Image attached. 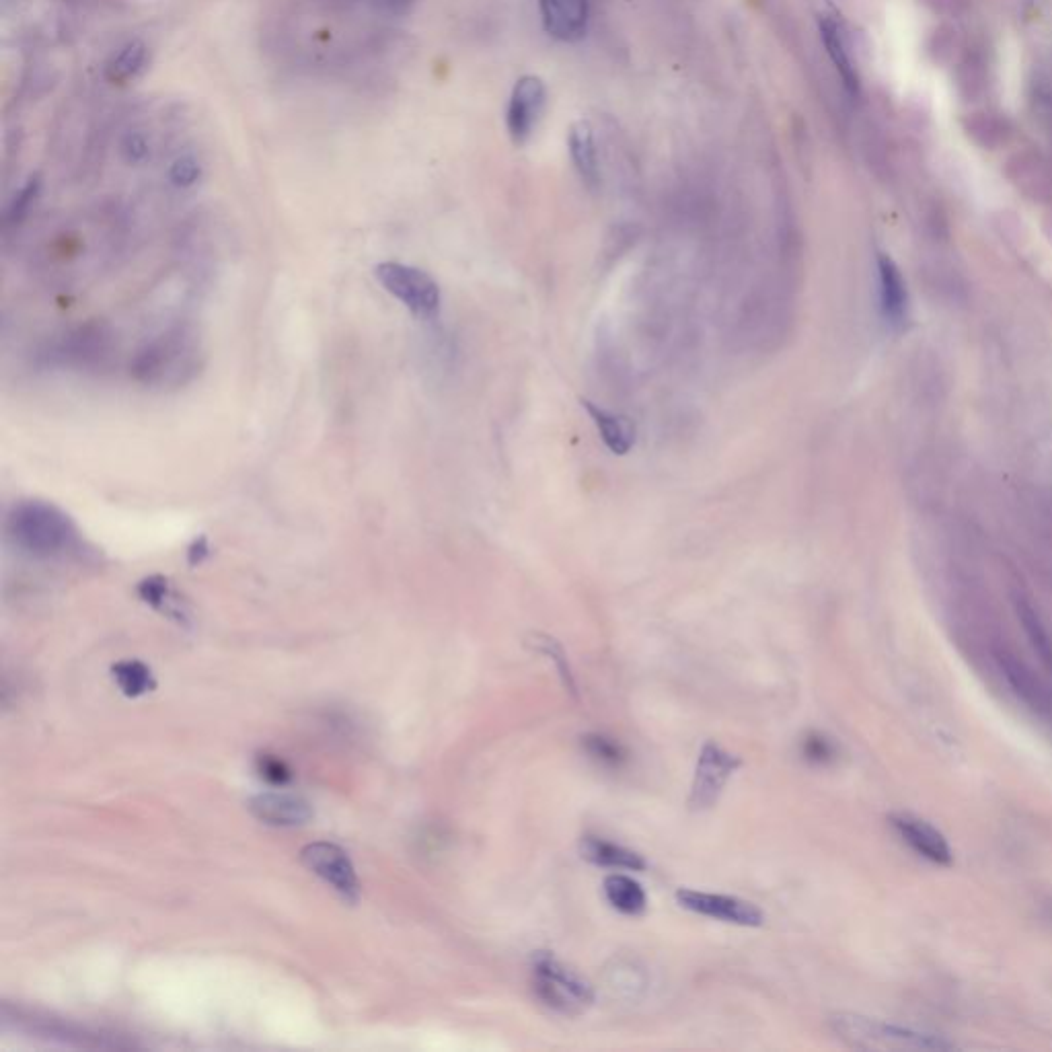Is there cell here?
I'll return each mask as SVG.
<instances>
[{
    "label": "cell",
    "mask_w": 1052,
    "mask_h": 1052,
    "mask_svg": "<svg viewBox=\"0 0 1052 1052\" xmlns=\"http://www.w3.org/2000/svg\"><path fill=\"white\" fill-rule=\"evenodd\" d=\"M202 368V342L194 329L179 325L146 342L134 362L132 377L153 389L190 383Z\"/></svg>",
    "instance_id": "1"
},
{
    "label": "cell",
    "mask_w": 1052,
    "mask_h": 1052,
    "mask_svg": "<svg viewBox=\"0 0 1052 1052\" xmlns=\"http://www.w3.org/2000/svg\"><path fill=\"white\" fill-rule=\"evenodd\" d=\"M7 531L19 549L35 557L64 555L77 549L81 543L77 526L68 514L42 500L17 504L9 514Z\"/></svg>",
    "instance_id": "2"
},
{
    "label": "cell",
    "mask_w": 1052,
    "mask_h": 1052,
    "mask_svg": "<svg viewBox=\"0 0 1052 1052\" xmlns=\"http://www.w3.org/2000/svg\"><path fill=\"white\" fill-rule=\"evenodd\" d=\"M831 1030L851 1048L859 1050H931L946 1052L956 1044L946 1036L933 1032L898 1026L876 1018L857 1016V1013H835Z\"/></svg>",
    "instance_id": "3"
},
{
    "label": "cell",
    "mask_w": 1052,
    "mask_h": 1052,
    "mask_svg": "<svg viewBox=\"0 0 1052 1052\" xmlns=\"http://www.w3.org/2000/svg\"><path fill=\"white\" fill-rule=\"evenodd\" d=\"M533 989L537 997L563 1016H580L594 1003V989L582 974L551 954L533 958Z\"/></svg>",
    "instance_id": "4"
},
{
    "label": "cell",
    "mask_w": 1052,
    "mask_h": 1052,
    "mask_svg": "<svg viewBox=\"0 0 1052 1052\" xmlns=\"http://www.w3.org/2000/svg\"><path fill=\"white\" fill-rule=\"evenodd\" d=\"M383 288L418 319L434 321L440 315L442 294L438 282L420 268L399 261H385L374 268Z\"/></svg>",
    "instance_id": "5"
},
{
    "label": "cell",
    "mask_w": 1052,
    "mask_h": 1052,
    "mask_svg": "<svg viewBox=\"0 0 1052 1052\" xmlns=\"http://www.w3.org/2000/svg\"><path fill=\"white\" fill-rule=\"evenodd\" d=\"M740 765L742 761L736 755L728 753V750H724L720 744L705 742L699 753L697 769H695L691 800H689L691 808L707 810L716 804L724 792L728 779L738 771Z\"/></svg>",
    "instance_id": "6"
},
{
    "label": "cell",
    "mask_w": 1052,
    "mask_h": 1052,
    "mask_svg": "<svg viewBox=\"0 0 1052 1052\" xmlns=\"http://www.w3.org/2000/svg\"><path fill=\"white\" fill-rule=\"evenodd\" d=\"M300 859L315 876L331 886L348 903H356L360 896V882L348 853L333 843H311L300 853Z\"/></svg>",
    "instance_id": "7"
},
{
    "label": "cell",
    "mask_w": 1052,
    "mask_h": 1052,
    "mask_svg": "<svg viewBox=\"0 0 1052 1052\" xmlns=\"http://www.w3.org/2000/svg\"><path fill=\"white\" fill-rule=\"evenodd\" d=\"M111 356H114V335L101 323H89L70 331L52 352V358L72 368H101Z\"/></svg>",
    "instance_id": "8"
},
{
    "label": "cell",
    "mask_w": 1052,
    "mask_h": 1052,
    "mask_svg": "<svg viewBox=\"0 0 1052 1052\" xmlns=\"http://www.w3.org/2000/svg\"><path fill=\"white\" fill-rule=\"evenodd\" d=\"M676 900H679V905L683 909L691 913H697L709 919H718L724 923L742 925V927H761L765 923V913L757 905L748 903V900L736 898V896L681 888L679 892H676Z\"/></svg>",
    "instance_id": "9"
},
{
    "label": "cell",
    "mask_w": 1052,
    "mask_h": 1052,
    "mask_svg": "<svg viewBox=\"0 0 1052 1052\" xmlns=\"http://www.w3.org/2000/svg\"><path fill=\"white\" fill-rule=\"evenodd\" d=\"M892 831L917 855L935 863V866H950L954 853L948 839L935 826L915 814L896 812L890 816Z\"/></svg>",
    "instance_id": "10"
},
{
    "label": "cell",
    "mask_w": 1052,
    "mask_h": 1052,
    "mask_svg": "<svg viewBox=\"0 0 1052 1052\" xmlns=\"http://www.w3.org/2000/svg\"><path fill=\"white\" fill-rule=\"evenodd\" d=\"M545 85L539 77H522L510 97L508 132L516 144L529 140L545 109Z\"/></svg>",
    "instance_id": "11"
},
{
    "label": "cell",
    "mask_w": 1052,
    "mask_h": 1052,
    "mask_svg": "<svg viewBox=\"0 0 1052 1052\" xmlns=\"http://www.w3.org/2000/svg\"><path fill=\"white\" fill-rule=\"evenodd\" d=\"M999 670L1003 672V679L1007 681L1009 689L1018 695L1032 711L1040 713V716L1052 718V689L1032 672L1030 666H1026L1022 660H1018L1013 654L1001 652L997 656Z\"/></svg>",
    "instance_id": "12"
},
{
    "label": "cell",
    "mask_w": 1052,
    "mask_h": 1052,
    "mask_svg": "<svg viewBox=\"0 0 1052 1052\" xmlns=\"http://www.w3.org/2000/svg\"><path fill=\"white\" fill-rule=\"evenodd\" d=\"M545 31L561 42H576L586 33L588 0H539Z\"/></svg>",
    "instance_id": "13"
},
{
    "label": "cell",
    "mask_w": 1052,
    "mask_h": 1052,
    "mask_svg": "<svg viewBox=\"0 0 1052 1052\" xmlns=\"http://www.w3.org/2000/svg\"><path fill=\"white\" fill-rule=\"evenodd\" d=\"M249 810L253 816L270 826H300L311 820V804L292 794H261L251 800Z\"/></svg>",
    "instance_id": "14"
},
{
    "label": "cell",
    "mask_w": 1052,
    "mask_h": 1052,
    "mask_svg": "<svg viewBox=\"0 0 1052 1052\" xmlns=\"http://www.w3.org/2000/svg\"><path fill=\"white\" fill-rule=\"evenodd\" d=\"M876 270H878L880 311L890 325L894 327L903 325L905 315H907V286H905L903 274H900L894 259L886 253H878Z\"/></svg>",
    "instance_id": "15"
},
{
    "label": "cell",
    "mask_w": 1052,
    "mask_h": 1052,
    "mask_svg": "<svg viewBox=\"0 0 1052 1052\" xmlns=\"http://www.w3.org/2000/svg\"><path fill=\"white\" fill-rule=\"evenodd\" d=\"M580 403L611 453L619 457L627 455L635 446V424L623 413L600 407L588 399H580Z\"/></svg>",
    "instance_id": "16"
},
{
    "label": "cell",
    "mask_w": 1052,
    "mask_h": 1052,
    "mask_svg": "<svg viewBox=\"0 0 1052 1052\" xmlns=\"http://www.w3.org/2000/svg\"><path fill=\"white\" fill-rule=\"evenodd\" d=\"M820 35H822L826 54H829V58L833 60L845 89L851 95H857L859 93V74H857V68L853 66V60H851V54H849V46H847V40H845L843 25L833 13L820 15Z\"/></svg>",
    "instance_id": "17"
},
{
    "label": "cell",
    "mask_w": 1052,
    "mask_h": 1052,
    "mask_svg": "<svg viewBox=\"0 0 1052 1052\" xmlns=\"http://www.w3.org/2000/svg\"><path fill=\"white\" fill-rule=\"evenodd\" d=\"M580 853L586 861L600 868L629 872H644L648 868V861L644 859V855L600 837H584L580 843Z\"/></svg>",
    "instance_id": "18"
},
{
    "label": "cell",
    "mask_w": 1052,
    "mask_h": 1052,
    "mask_svg": "<svg viewBox=\"0 0 1052 1052\" xmlns=\"http://www.w3.org/2000/svg\"><path fill=\"white\" fill-rule=\"evenodd\" d=\"M603 888H605V896L609 900V905L623 915L637 917V915H642L648 907V896L642 884L635 882L629 876H623V874L607 876Z\"/></svg>",
    "instance_id": "19"
},
{
    "label": "cell",
    "mask_w": 1052,
    "mask_h": 1052,
    "mask_svg": "<svg viewBox=\"0 0 1052 1052\" xmlns=\"http://www.w3.org/2000/svg\"><path fill=\"white\" fill-rule=\"evenodd\" d=\"M570 153L572 161L580 173V177L588 185H596L598 181V157H596V146H594V134L588 122L580 120L570 130Z\"/></svg>",
    "instance_id": "20"
},
{
    "label": "cell",
    "mask_w": 1052,
    "mask_h": 1052,
    "mask_svg": "<svg viewBox=\"0 0 1052 1052\" xmlns=\"http://www.w3.org/2000/svg\"><path fill=\"white\" fill-rule=\"evenodd\" d=\"M146 56H148V48L144 46V42L134 40L126 44L105 64V79L109 83H128L144 68Z\"/></svg>",
    "instance_id": "21"
},
{
    "label": "cell",
    "mask_w": 1052,
    "mask_h": 1052,
    "mask_svg": "<svg viewBox=\"0 0 1052 1052\" xmlns=\"http://www.w3.org/2000/svg\"><path fill=\"white\" fill-rule=\"evenodd\" d=\"M138 596L157 611L167 613L169 617L177 619L179 623L185 621V611L177 600L175 592L171 590L167 578L163 576H150L138 584Z\"/></svg>",
    "instance_id": "22"
},
{
    "label": "cell",
    "mask_w": 1052,
    "mask_h": 1052,
    "mask_svg": "<svg viewBox=\"0 0 1052 1052\" xmlns=\"http://www.w3.org/2000/svg\"><path fill=\"white\" fill-rule=\"evenodd\" d=\"M111 674H114L116 685L126 697H140L157 687L153 672H150V668L138 660H124V662L114 664Z\"/></svg>",
    "instance_id": "23"
},
{
    "label": "cell",
    "mask_w": 1052,
    "mask_h": 1052,
    "mask_svg": "<svg viewBox=\"0 0 1052 1052\" xmlns=\"http://www.w3.org/2000/svg\"><path fill=\"white\" fill-rule=\"evenodd\" d=\"M1018 615H1020V621L1024 625V631H1026V637H1028L1032 650L1036 652V656L1046 668H1052V640H1050L1044 623L1040 621L1038 613L1026 603V600H1020Z\"/></svg>",
    "instance_id": "24"
},
{
    "label": "cell",
    "mask_w": 1052,
    "mask_h": 1052,
    "mask_svg": "<svg viewBox=\"0 0 1052 1052\" xmlns=\"http://www.w3.org/2000/svg\"><path fill=\"white\" fill-rule=\"evenodd\" d=\"M584 746H586L590 757H594L596 761L605 763V765H619V763L625 761L623 746L619 742L607 738V736H600V734L586 736Z\"/></svg>",
    "instance_id": "25"
},
{
    "label": "cell",
    "mask_w": 1052,
    "mask_h": 1052,
    "mask_svg": "<svg viewBox=\"0 0 1052 1052\" xmlns=\"http://www.w3.org/2000/svg\"><path fill=\"white\" fill-rule=\"evenodd\" d=\"M40 185L42 183H40V177H37V175L27 179V183L21 187L19 194L15 196V200L11 202V206H9L7 214H5V222L7 224H15V222H19V220H23L27 216L33 200L37 198V194H40Z\"/></svg>",
    "instance_id": "26"
},
{
    "label": "cell",
    "mask_w": 1052,
    "mask_h": 1052,
    "mask_svg": "<svg viewBox=\"0 0 1052 1052\" xmlns=\"http://www.w3.org/2000/svg\"><path fill=\"white\" fill-rule=\"evenodd\" d=\"M802 753L804 757L810 761V763H818V765H824V763H831L837 755V746L831 738H826L818 732H812L804 738V744H802Z\"/></svg>",
    "instance_id": "27"
},
{
    "label": "cell",
    "mask_w": 1052,
    "mask_h": 1052,
    "mask_svg": "<svg viewBox=\"0 0 1052 1052\" xmlns=\"http://www.w3.org/2000/svg\"><path fill=\"white\" fill-rule=\"evenodd\" d=\"M200 175H202V167L198 159L192 155L179 157L169 169V179L175 187H192L194 183H198Z\"/></svg>",
    "instance_id": "28"
},
{
    "label": "cell",
    "mask_w": 1052,
    "mask_h": 1052,
    "mask_svg": "<svg viewBox=\"0 0 1052 1052\" xmlns=\"http://www.w3.org/2000/svg\"><path fill=\"white\" fill-rule=\"evenodd\" d=\"M257 771H259V775L263 779L274 783V785H284L292 777L290 767L282 759L272 757V755L257 757Z\"/></svg>",
    "instance_id": "29"
},
{
    "label": "cell",
    "mask_w": 1052,
    "mask_h": 1052,
    "mask_svg": "<svg viewBox=\"0 0 1052 1052\" xmlns=\"http://www.w3.org/2000/svg\"><path fill=\"white\" fill-rule=\"evenodd\" d=\"M148 153H150V144L142 132L126 134V138L122 140V155L130 165L142 163L148 157Z\"/></svg>",
    "instance_id": "30"
},
{
    "label": "cell",
    "mask_w": 1052,
    "mask_h": 1052,
    "mask_svg": "<svg viewBox=\"0 0 1052 1052\" xmlns=\"http://www.w3.org/2000/svg\"><path fill=\"white\" fill-rule=\"evenodd\" d=\"M372 3L381 13L391 15V17H399V15L409 13L416 0H372Z\"/></svg>",
    "instance_id": "31"
},
{
    "label": "cell",
    "mask_w": 1052,
    "mask_h": 1052,
    "mask_svg": "<svg viewBox=\"0 0 1052 1052\" xmlns=\"http://www.w3.org/2000/svg\"><path fill=\"white\" fill-rule=\"evenodd\" d=\"M187 555H190V563H192V566H200V563L210 555L208 539H206V537L196 539L194 545L190 547V551H187Z\"/></svg>",
    "instance_id": "32"
}]
</instances>
